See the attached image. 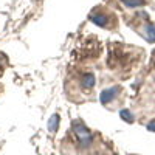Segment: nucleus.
<instances>
[{
  "label": "nucleus",
  "instance_id": "nucleus-1",
  "mask_svg": "<svg viewBox=\"0 0 155 155\" xmlns=\"http://www.w3.org/2000/svg\"><path fill=\"white\" fill-rule=\"evenodd\" d=\"M116 93H118V88H116V87L109 88V90H104V92H102V95H101V101L106 104L107 101H110V99H113V98H115V95H116Z\"/></svg>",
  "mask_w": 155,
  "mask_h": 155
},
{
  "label": "nucleus",
  "instance_id": "nucleus-2",
  "mask_svg": "<svg viewBox=\"0 0 155 155\" xmlns=\"http://www.w3.org/2000/svg\"><path fill=\"white\" fill-rule=\"evenodd\" d=\"M58 123H59V116H58V115H54L53 118L50 120V126H48V129H50L51 132H54L56 129H58Z\"/></svg>",
  "mask_w": 155,
  "mask_h": 155
},
{
  "label": "nucleus",
  "instance_id": "nucleus-3",
  "mask_svg": "<svg viewBox=\"0 0 155 155\" xmlns=\"http://www.w3.org/2000/svg\"><path fill=\"white\" fill-rule=\"evenodd\" d=\"M123 2H124L127 6H138V5H143V3H144L143 0H123Z\"/></svg>",
  "mask_w": 155,
  "mask_h": 155
},
{
  "label": "nucleus",
  "instance_id": "nucleus-4",
  "mask_svg": "<svg viewBox=\"0 0 155 155\" xmlns=\"http://www.w3.org/2000/svg\"><path fill=\"white\" fill-rule=\"evenodd\" d=\"M84 84H85L87 87H93V85H95V78H93V74H87Z\"/></svg>",
  "mask_w": 155,
  "mask_h": 155
},
{
  "label": "nucleus",
  "instance_id": "nucleus-5",
  "mask_svg": "<svg viewBox=\"0 0 155 155\" xmlns=\"http://www.w3.org/2000/svg\"><path fill=\"white\" fill-rule=\"evenodd\" d=\"M121 118L126 120V121H129V123L134 121V118H132V115L129 113V110H123V112H121Z\"/></svg>",
  "mask_w": 155,
  "mask_h": 155
},
{
  "label": "nucleus",
  "instance_id": "nucleus-6",
  "mask_svg": "<svg viewBox=\"0 0 155 155\" xmlns=\"http://www.w3.org/2000/svg\"><path fill=\"white\" fill-rule=\"evenodd\" d=\"M147 129H150V130H155V121H152L150 124H147Z\"/></svg>",
  "mask_w": 155,
  "mask_h": 155
}]
</instances>
